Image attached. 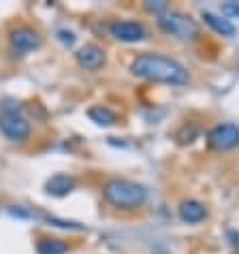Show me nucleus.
<instances>
[{"label":"nucleus","mask_w":239,"mask_h":254,"mask_svg":"<svg viewBox=\"0 0 239 254\" xmlns=\"http://www.w3.org/2000/svg\"><path fill=\"white\" fill-rule=\"evenodd\" d=\"M130 73L147 81L171 83V86H181L188 81V70L178 60L167 58L160 54H141L130 62Z\"/></svg>","instance_id":"1"},{"label":"nucleus","mask_w":239,"mask_h":254,"mask_svg":"<svg viewBox=\"0 0 239 254\" xmlns=\"http://www.w3.org/2000/svg\"><path fill=\"white\" fill-rule=\"evenodd\" d=\"M103 196H105V201L111 203L114 207H120V209H135V207H141L143 203H145L147 190H145V186L137 184V182L114 178V180L105 182V186H103Z\"/></svg>","instance_id":"2"},{"label":"nucleus","mask_w":239,"mask_h":254,"mask_svg":"<svg viewBox=\"0 0 239 254\" xmlns=\"http://www.w3.org/2000/svg\"><path fill=\"white\" fill-rule=\"evenodd\" d=\"M158 26L160 30L171 34V37L178 39H194L199 37V26L194 24V19H190L184 13L171 11V13H163L158 15Z\"/></svg>","instance_id":"3"},{"label":"nucleus","mask_w":239,"mask_h":254,"mask_svg":"<svg viewBox=\"0 0 239 254\" xmlns=\"http://www.w3.org/2000/svg\"><path fill=\"white\" fill-rule=\"evenodd\" d=\"M0 130L11 141H24L30 137V122L17 111H2L0 114Z\"/></svg>","instance_id":"4"},{"label":"nucleus","mask_w":239,"mask_h":254,"mask_svg":"<svg viewBox=\"0 0 239 254\" xmlns=\"http://www.w3.org/2000/svg\"><path fill=\"white\" fill-rule=\"evenodd\" d=\"M207 143L214 150H233L239 145V126L237 124H218L207 132Z\"/></svg>","instance_id":"5"},{"label":"nucleus","mask_w":239,"mask_h":254,"mask_svg":"<svg viewBox=\"0 0 239 254\" xmlns=\"http://www.w3.org/2000/svg\"><path fill=\"white\" fill-rule=\"evenodd\" d=\"M109 32L111 37L124 41V43H137V41H143L147 37L143 24L132 22V19H116L109 24Z\"/></svg>","instance_id":"6"},{"label":"nucleus","mask_w":239,"mask_h":254,"mask_svg":"<svg viewBox=\"0 0 239 254\" xmlns=\"http://www.w3.org/2000/svg\"><path fill=\"white\" fill-rule=\"evenodd\" d=\"M9 41H11V47L19 54H26V52H34V49L41 47V37L37 30H32L30 26H17L9 32Z\"/></svg>","instance_id":"7"},{"label":"nucleus","mask_w":239,"mask_h":254,"mask_svg":"<svg viewBox=\"0 0 239 254\" xmlns=\"http://www.w3.org/2000/svg\"><path fill=\"white\" fill-rule=\"evenodd\" d=\"M77 62L86 70H98L105 64V52L98 45H83L77 52Z\"/></svg>","instance_id":"8"},{"label":"nucleus","mask_w":239,"mask_h":254,"mask_svg":"<svg viewBox=\"0 0 239 254\" xmlns=\"http://www.w3.org/2000/svg\"><path fill=\"white\" fill-rule=\"evenodd\" d=\"M178 214L179 218L184 222L188 224H196V222H201V220H205V216H207V209L203 203L199 201H194V199H184L179 203V207H178Z\"/></svg>","instance_id":"9"},{"label":"nucleus","mask_w":239,"mask_h":254,"mask_svg":"<svg viewBox=\"0 0 239 254\" xmlns=\"http://www.w3.org/2000/svg\"><path fill=\"white\" fill-rule=\"evenodd\" d=\"M75 178L73 175H66V173H56L52 175V178L47 180V184H45V190L49 194H54V196H66L71 190H75Z\"/></svg>","instance_id":"10"},{"label":"nucleus","mask_w":239,"mask_h":254,"mask_svg":"<svg viewBox=\"0 0 239 254\" xmlns=\"http://www.w3.org/2000/svg\"><path fill=\"white\" fill-rule=\"evenodd\" d=\"M203 19H205V24L209 28H214V30L218 34H222V37H233L235 34V26L229 22V19H222V17H218L214 15V13H209V11H203Z\"/></svg>","instance_id":"11"},{"label":"nucleus","mask_w":239,"mask_h":254,"mask_svg":"<svg viewBox=\"0 0 239 254\" xmlns=\"http://www.w3.org/2000/svg\"><path fill=\"white\" fill-rule=\"evenodd\" d=\"M37 252L39 254H66L68 246H66V242H62V239L43 237V239H39V244H37Z\"/></svg>","instance_id":"12"},{"label":"nucleus","mask_w":239,"mask_h":254,"mask_svg":"<svg viewBox=\"0 0 239 254\" xmlns=\"http://www.w3.org/2000/svg\"><path fill=\"white\" fill-rule=\"evenodd\" d=\"M88 118L98 126H111V124H116V120H118L114 111H111L109 107H103V105L90 107L88 109Z\"/></svg>","instance_id":"13"},{"label":"nucleus","mask_w":239,"mask_h":254,"mask_svg":"<svg viewBox=\"0 0 239 254\" xmlns=\"http://www.w3.org/2000/svg\"><path fill=\"white\" fill-rule=\"evenodd\" d=\"M199 132H201V128H199V124H194V122H188V124H184L181 128L175 132V139H178V143H181V145H186V143H192V141L199 137Z\"/></svg>","instance_id":"14"},{"label":"nucleus","mask_w":239,"mask_h":254,"mask_svg":"<svg viewBox=\"0 0 239 254\" xmlns=\"http://www.w3.org/2000/svg\"><path fill=\"white\" fill-rule=\"evenodd\" d=\"M145 9L156 13V15H163V13H167V2H163V0H156V2H145Z\"/></svg>","instance_id":"15"},{"label":"nucleus","mask_w":239,"mask_h":254,"mask_svg":"<svg viewBox=\"0 0 239 254\" xmlns=\"http://www.w3.org/2000/svg\"><path fill=\"white\" fill-rule=\"evenodd\" d=\"M222 13H227L231 17H239V2H227L222 6Z\"/></svg>","instance_id":"16"},{"label":"nucleus","mask_w":239,"mask_h":254,"mask_svg":"<svg viewBox=\"0 0 239 254\" xmlns=\"http://www.w3.org/2000/svg\"><path fill=\"white\" fill-rule=\"evenodd\" d=\"M58 34H60L62 43H68V45H73V43H75V37H73V34H71V32H66V30H60Z\"/></svg>","instance_id":"17"}]
</instances>
